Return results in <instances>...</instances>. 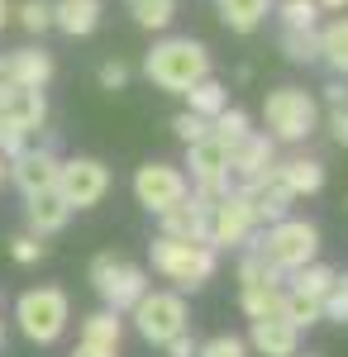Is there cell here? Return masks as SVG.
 <instances>
[{
  "instance_id": "1",
  "label": "cell",
  "mask_w": 348,
  "mask_h": 357,
  "mask_svg": "<svg viewBox=\"0 0 348 357\" xmlns=\"http://www.w3.org/2000/svg\"><path fill=\"white\" fill-rule=\"evenodd\" d=\"M143 77L167 91V96H187L196 82H205L215 77L210 72V48L201 43V38H187V33H167L158 38L148 57H143Z\"/></svg>"
},
{
  "instance_id": "2",
  "label": "cell",
  "mask_w": 348,
  "mask_h": 357,
  "mask_svg": "<svg viewBox=\"0 0 348 357\" xmlns=\"http://www.w3.org/2000/svg\"><path fill=\"white\" fill-rule=\"evenodd\" d=\"M148 257H153V272L162 281H172V291L177 296H196V291H205V281L215 276L219 267V252L210 243H187V238H153L148 243Z\"/></svg>"
},
{
  "instance_id": "3",
  "label": "cell",
  "mask_w": 348,
  "mask_h": 357,
  "mask_svg": "<svg viewBox=\"0 0 348 357\" xmlns=\"http://www.w3.org/2000/svg\"><path fill=\"white\" fill-rule=\"evenodd\" d=\"M263 119H268V129L263 134L282 148V143H305V138L320 129V100H315V91H305V86H277L268 91V100H263Z\"/></svg>"
},
{
  "instance_id": "4",
  "label": "cell",
  "mask_w": 348,
  "mask_h": 357,
  "mask_svg": "<svg viewBox=\"0 0 348 357\" xmlns=\"http://www.w3.org/2000/svg\"><path fill=\"white\" fill-rule=\"evenodd\" d=\"M86 276H91V286H96V296H101V310H115V314H129V310L153 291L148 267H138V262L119 257V252H96Z\"/></svg>"
},
{
  "instance_id": "5",
  "label": "cell",
  "mask_w": 348,
  "mask_h": 357,
  "mask_svg": "<svg viewBox=\"0 0 348 357\" xmlns=\"http://www.w3.org/2000/svg\"><path fill=\"white\" fill-rule=\"evenodd\" d=\"M253 243H258V252H263L282 276H291V272H300V267H310V262H320V229H315L310 220H296V215L268 224V229H258Z\"/></svg>"
},
{
  "instance_id": "6",
  "label": "cell",
  "mask_w": 348,
  "mask_h": 357,
  "mask_svg": "<svg viewBox=\"0 0 348 357\" xmlns=\"http://www.w3.org/2000/svg\"><path fill=\"white\" fill-rule=\"evenodd\" d=\"M15 324H20V333H24L29 343L53 348L57 338L67 333V324H72V301H67V291H62V286H34V291H24V296L15 301Z\"/></svg>"
},
{
  "instance_id": "7",
  "label": "cell",
  "mask_w": 348,
  "mask_h": 357,
  "mask_svg": "<svg viewBox=\"0 0 348 357\" xmlns=\"http://www.w3.org/2000/svg\"><path fill=\"white\" fill-rule=\"evenodd\" d=\"M129 319H134V333L143 343L167 348L177 333L191 329V305H187V296H177V291H148V296L129 310Z\"/></svg>"
},
{
  "instance_id": "8",
  "label": "cell",
  "mask_w": 348,
  "mask_h": 357,
  "mask_svg": "<svg viewBox=\"0 0 348 357\" xmlns=\"http://www.w3.org/2000/svg\"><path fill=\"white\" fill-rule=\"evenodd\" d=\"M182 172H187L191 191L201 195V200H219V195L234 191V176H229V143L224 138L205 134L201 143H187V162H182Z\"/></svg>"
},
{
  "instance_id": "9",
  "label": "cell",
  "mask_w": 348,
  "mask_h": 357,
  "mask_svg": "<svg viewBox=\"0 0 348 357\" xmlns=\"http://www.w3.org/2000/svg\"><path fill=\"white\" fill-rule=\"evenodd\" d=\"M53 191L62 195V205H67L72 215H77V210H96L110 195V167L101 162V158H62Z\"/></svg>"
},
{
  "instance_id": "10",
  "label": "cell",
  "mask_w": 348,
  "mask_h": 357,
  "mask_svg": "<svg viewBox=\"0 0 348 357\" xmlns=\"http://www.w3.org/2000/svg\"><path fill=\"white\" fill-rule=\"evenodd\" d=\"M258 229L263 224H258V215H253V205H248V195L239 186L210 205V248L215 252H239V248H248Z\"/></svg>"
},
{
  "instance_id": "11",
  "label": "cell",
  "mask_w": 348,
  "mask_h": 357,
  "mask_svg": "<svg viewBox=\"0 0 348 357\" xmlns=\"http://www.w3.org/2000/svg\"><path fill=\"white\" fill-rule=\"evenodd\" d=\"M187 195H191V181H187V172H182L177 162L153 158V162H143L134 172V200L148 210V215H162V210L182 205Z\"/></svg>"
},
{
  "instance_id": "12",
  "label": "cell",
  "mask_w": 348,
  "mask_h": 357,
  "mask_svg": "<svg viewBox=\"0 0 348 357\" xmlns=\"http://www.w3.org/2000/svg\"><path fill=\"white\" fill-rule=\"evenodd\" d=\"M57 167H62L57 143H38V148L20 153V158H10V167H5V181H10V186H15V191L29 200V195L53 191V186H57Z\"/></svg>"
},
{
  "instance_id": "13",
  "label": "cell",
  "mask_w": 348,
  "mask_h": 357,
  "mask_svg": "<svg viewBox=\"0 0 348 357\" xmlns=\"http://www.w3.org/2000/svg\"><path fill=\"white\" fill-rule=\"evenodd\" d=\"M272 167H277V143H272L263 129L243 134L239 143L229 148V176H234V186H248V181L268 176Z\"/></svg>"
},
{
  "instance_id": "14",
  "label": "cell",
  "mask_w": 348,
  "mask_h": 357,
  "mask_svg": "<svg viewBox=\"0 0 348 357\" xmlns=\"http://www.w3.org/2000/svg\"><path fill=\"white\" fill-rule=\"evenodd\" d=\"M158 234L162 238H187V243H210V200H201V195L191 191L182 205H172V210H162L158 215Z\"/></svg>"
},
{
  "instance_id": "15",
  "label": "cell",
  "mask_w": 348,
  "mask_h": 357,
  "mask_svg": "<svg viewBox=\"0 0 348 357\" xmlns=\"http://www.w3.org/2000/svg\"><path fill=\"white\" fill-rule=\"evenodd\" d=\"M119 343H124V314L96 310L81 319V338L72 357H119Z\"/></svg>"
},
{
  "instance_id": "16",
  "label": "cell",
  "mask_w": 348,
  "mask_h": 357,
  "mask_svg": "<svg viewBox=\"0 0 348 357\" xmlns=\"http://www.w3.org/2000/svg\"><path fill=\"white\" fill-rule=\"evenodd\" d=\"M243 195H248V205H253V215H258V224L268 229V224L287 220L296 205V195L282 186V176L277 172H268V176H258V181H248V186H239Z\"/></svg>"
},
{
  "instance_id": "17",
  "label": "cell",
  "mask_w": 348,
  "mask_h": 357,
  "mask_svg": "<svg viewBox=\"0 0 348 357\" xmlns=\"http://www.w3.org/2000/svg\"><path fill=\"white\" fill-rule=\"evenodd\" d=\"M248 348L258 357H296L300 353V329H291L282 314L277 319H248Z\"/></svg>"
},
{
  "instance_id": "18",
  "label": "cell",
  "mask_w": 348,
  "mask_h": 357,
  "mask_svg": "<svg viewBox=\"0 0 348 357\" xmlns=\"http://www.w3.org/2000/svg\"><path fill=\"white\" fill-rule=\"evenodd\" d=\"M5 67H10V86H24V91H48L53 82V53L34 48V43L5 53Z\"/></svg>"
},
{
  "instance_id": "19",
  "label": "cell",
  "mask_w": 348,
  "mask_h": 357,
  "mask_svg": "<svg viewBox=\"0 0 348 357\" xmlns=\"http://www.w3.org/2000/svg\"><path fill=\"white\" fill-rule=\"evenodd\" d=\"M67 220H72V210L62 205V195L57 191H38L24 200V234H34V238H53V234H62L67 229Z\"/></svg>"
},
{
  "instance_id": "20",
  "label": "cell",
  "mask_w": 348,
  "mask_h": 357,
  "mask_svg": "<svg viewBox=\"0 0 348 357\" xmlns=\"http://www.w3.org/2000/svg\"><path fill=\"white\" fill-rule=\"evenodd\" d=\"M277 176H282V186L300 200V195H315L324 186V162L320 158H305V153H296V158H277L272 167Z\"/></svg>"
},
{
  "instance_id": "21",
  "label": "cell",
  "mask_w": 348,
  "mask_h": 357,
  "mask_svg": "<svg viewBox=\"0 0 348 357\" xmlns=\"http://www.w3.org/2000/svg\"><path fill=\"white\" fill-rule=\"evenodd\" d=\"M101 15H106L101 0H53V29H62L67 38H86V33H96Z\"/></svg>"
},
{
  "instance_id": "22",
  "label": "cell",
  "mask_w": 348,
  "mask_h": 357,
  "mask_svg": "<svg viewBox=\"0 0 348 357\" xmlns=\"http://www.w3.org/2000/svg\"><path fill=\"white\" fill-rule=\"evenodd\" d=\"M215 5H219V24L234 33H253L277 10V0H215Z\"/></svg>"
},
{
  "instance_id": "23",
  "label": "cell",
  "mask_w": 348,
  "mask_h": 357,
  "mask_svg": "<svg viewBox=\"0 0 348 357\" xmlns=\"http://www.w3.org/2000/svg\"><path fill=\"white\" fill-rule=\"evenodd\" d=\"M320 62L334 77H348V15H334L320 24Z\"/></svg>"
},
{
  "instance_id": "24",
  "label": "cell",
  "mask_w": 348,
  "mask_h": 357,
  "mask_svg": "<svg viewBox=\"0 0 348 357\" xmlns=\"http://www.w3.org/2000/svg\"><path fill=\"white\" fill-rule=\"evenodd\" d=\"M282 319L291 324V329H315L324 319V301H315V296H300V291H291V286H282Z\"/></svg>"
},
{
  "instance_id": "25",
  "label": "cell",
  "mask_w": 348,
  "mask_h": 357,
  "mask_svg": "<svg viewBox=\"0 0 348 357\" xmlns=\"http://www.w3.org/2000/svg\"><path fill=\"white\" fill-rule=\"evenodd\" d=\"M239 286H287V276L258 252V243H248V248H239Z\"/></svg>"
},
{
  "instance_id": "26",
  "label": "cell",
  "mask_w": 348,
  "mask_h": 357,
  "mask_svg": "<svg viewBox=\"0 0 348 357\" xmlns=\"http://www.w3.org/2000/svg\"><path fill=\"white\" fill-rule=\"evenodd\" d=\"M224 105H229V86L215 82V77H205V82H196V86L187 91V110L201 114V119H215Z\"/></svg>"
},
{
  "instance_id": "27",
  "label": "cell",
  "mask_w": 348,
  "mask_h": 357,
  "mask_svg": "<svg viewBox=\"0 0 348 357\" xmlns=\"http://www.w3.org/2000/svg\"><path fill=\"white\" fill-rule=\"evenodd\" d=\"M282 53L296 67H315L320 62V29H282Z\"/></svg>"
},
{
  "instance_id": "28",
  "label": "cell",
  "mask_w": 348,
  "mask_h": 357,
  "mask_svg": "<svg viewBox=\"0 0 348 357\" xmlns=\"http://www.w3.org/2000/svg\"><path fill=\"white\" fill-rule=\"evenodd\" d=\"M239 305L248 319H277L282 314V286H239Z\"/></svg>"
},
{
  "instance_id": "29",
  "label": "cell",
  "mask_w": 348,
  "mask_h": 357,
  "mask_svg": "<svg viewBox=\"0 0 348 357\" xmlns=\"http://www.w3.org/2000/svg\"><path fill=\"white\" fill-rule=\"evenodd\" d=\"M334 267L329 262H310V267H300V272H291L287 276V286L291 291H300V296H315V301H324L329 296V286H334Z\"/></svg>"
},
{
  "instance_id": "30",
  "label": "cell",
  "mask_w": 348,
  "mask_h": 357,
  "mask_svg": "<svg viewBox=\"0 0 348 357\" xmlns=\"http://www.w3.org/2000/svg\"><path fill=\"white\" fill-rule=\"evenodd\" d=\"M129 10H134V24L153 29V33L172 29V20H177V0H134Z\"/></svg>"
},
{
  "instance_id": "31",
  "label": "cell",
  "mask_w": 348,
  "mask_h": 357,
  "mask_svg": "<svg viewBox=\"0 0 348 357\" xmlns=\"http://www.w3.org/2000/svg\"><path fill=\"white\" fill-rule=\"evenodd\" d=\"M210 134H215V138H224V143L234 148L243 134H253V119H248V110H239V105H224V110L210 119Z\"/></svg>"
},
{
  "instance_id": "32",
  "label": "cell",
  "mask_w": 348,
  "mask_h": 357,
  "mask_svg": "<svg viewBox=\"0 0 348 357\" xmlns=\"http://www.w3.org/2000/svg\"><path fill=\"white\" fill-rule=\"evenodd\" d=\"M272 15L282 20V29H320V5L315 0H282Z\"/></svg>"
},
{
  "instance_id": "33",
  "label": "cell",
  "mask_w": 348,
  "mask_h": 357,
  "mask_svg": "<svg viewBox=\"0 0 348 357\" xmlns=\"http://www.w3.org/2000/svg\"><path fill=\"white\" fill-rule=\"evenodd\" d=\"M15 20L24 33H43V29H53V0H20L15 5Z\"/></svg>"
},
{
  "instance_id": "34",
  "label": "cell",
  "mask_w": 348,
  "mask_h": 357,
  "mask_svg": "<svg viewBox=\"0 0 348 357\" xmlns=\"http://www.w3.org/2000/svg\"><path fill=\"white\" fill-rule=\"evenodd\" d=\"M196 357H248V343L239 333H215V338H205L196 348Z\"/></svg>"
},
{
  "instance_id": "35",
  "label": "cell",
  "mask_w": 348,
  "mask_h": 357,
  "mask_svg": "<svg viewBox=\"0 0 348 357\" xmlns=\"http://www.w3.org/2000/svg\"><path fill=\"white\" fill-rule=\"evenodd\" d=\"M10 257H15L20 267H34V262H43V257H48V243H43V238H34V234H15V238H10Z\"/></svg>"
},
{
  "instance_id": "36",
  "label": "cell",
  "mask_w": 348,
  "mask_h": 357,
  "mask_svg": "<svg viewBox=\"0 0 348 357\" xmlns=\"http://www.w3.org/2000/svg\"><path fill=\"white\" fill-rule=\"evenodd\" d=\"M172 134L182 138V143H201V138L210 134V119H201V114L182 110V114H177V119H172Z\"/></svg>"
},
{
  "instance_id": "37",
  "label": "cell",
  "mask_w": 348,
  "mask_h": 357,
  "mask_svg": "<svg viewBox=\"0 0 348 357\" xmlns=\"http://www.w3.org/2000/svg\"><path fill=\"white\" fill-rule=\"evenodd\" d=\"M96 82L106 86V91H124V86H129V62H119V57H110V62H101Z\"/></svg>"
},
{
  "instance_id": "38",
  "label": "cell",
  "mask_w": 348,
  "mask_h": 357,
  "mask_svg": "<svg viewBox=\"0 0 348 357\" xmlns=\"http://www.w3.org/2000/svg\"><path fill=\"white\" fill-rule=\"evenodd\" d=\"M324 129H329V138H334L339 148H348V105H339V110H329V119H324Z\"/></svg>"
},
{
  "instance_id": "39",
  "label": "cell",
  "mask_w": 348,
  "mask_h": 357,
  "mask_svg": "<svg viewBox=\"0 0 348 357\" xmlns=\"http://www.w3.org/2000/svg\"><path fill=\"white\" fill-rule=\"evenodd\" d=\"M196 348H201V338L187 329V333H177V338H172V343H167L162 353H167V357H196Z\"/></svg>"
},
{
  "instance_id": "40",
  "label": "cell",
  "mask_w": 348,
  "mask_h": 357,
  "mask_svg": "<svg viewBox=\"0 0 348 357\" xmlns=\"http://www.w3.org/2000/svg\"><path fill=\"white\" fill-rule=\"evenodd\" d=\"M324 105H329V110L348 105V77H334V82L324 86Z\"/></svg>"
},
{
  "instance_id": "41",
  "label": "cell",
  "mask_w": 348,
  "mask_h": 357,
  "mask_svg": "<svg viewBox=\"0 0 348 357\" xmlns=\"http://www.w3.org/2000/svg\"><path fill=\"white\" fill-rule=\"evenodd\" d=\"M320 5V15H344L348 10V0H315Z\"/></svg>"
},
{
  "instance_id": "42",
  "label": "cell",
  "mask_w": 348,
  "mask_h": 357,
  "mask_svg": "<svg viewBox=\"0 0 348 357\" xmlns=\"http://www.w3.org/2000/svg\"><path fill=\"white\" fill-rule=\"evenodd\" d=\"M10 20H15V5H10V0H0V33H5V24H10Z\"/></svg>"
},
{
  "instance_id": "43",
  "label": "cell",
  "mask_w": 348,
  "mask_h": 357,
  "mask_svg": "<svg viewBox=\"0 0 348 357\" xmlns=\"http://www.w3.org/2000/svg\"><path fill=\"white\" fill-rule=\"evenodd\" d=\"M0 91H10V67H5V57H0Z\"/></svg>"
},
{
  "instance_id": "44",
  "label": "cell",
  "mask_w": 348,
  "mask_h": 357,
  "mask_svg": "<svg viewBox=\"0 0 348 357\" xmlns=\"http://www.w3.org/2000/svg\"><path fill=\"white\" fill-rule=\"evenodd\" d=\"M5 167H10V162H5V158H0V186H5Z\"/></svg>"
},
{
  "instance_id": "45",
  "label": "cell",
  "mask_w": 348,
  "mask_h": 357,
  "mask_svg": "<svg viewBox=\"0 0 348 357\" xmlns=\"http://www.w3.org/2000/svg\"><path fill=\"white\" fill-rule=\"evenodd\" d=\"M0 348H5V319H0Z\"/></svg>"
},
{
  "instance_id": "46",
  "label": "cell",
  "mask_w": 348,
  "mask_h": 357,
  "mask_svg": "<svg viewBox=\"0 0 348 357\" xmlns=\"http://www.w3.org/2000/svg\"><path fill=\"white\" fill-rule=\"evenodd\" d=\"M296 357H320V353H296Z\"/></svg>"
},
{
  "instance_id": "47",
  "label": "cell",
  "mask_w": 348,
  "mask_h": 357,
  "mask_svg": "<svg viewBox=\"0 0 348 357\" xmlns=\"http://www.w3.org/2000/svg\"><path fill=\"white\" fill-rule=\"evenodd\" d=\"M129 5H134V0H129Z\"/></svg>"
}]
</instances>
